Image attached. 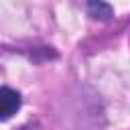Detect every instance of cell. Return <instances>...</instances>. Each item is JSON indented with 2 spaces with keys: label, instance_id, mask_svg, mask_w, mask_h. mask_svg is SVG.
<instances>
[{
  "label": "cell",
  "instance_id": "6da1fadb",
  "mask_svg": "<svg viewBox=\"0 0 130 130\" xmlns=\"http://www.w3.org/2000/svg\"><path fill=\"white\" fill-rule=\"evenodd\" d=\"M18 108H20V93L8 85H2V89H0V120L6 122L12 114H16Z\"/></svg>",
  "mask_w": 130,
  "mask_h": 130
},
{
  "label": "cell",
  "instance_id": "7a4b0ae2",
  "mask_svg": "<svg viewBox=\"0 0 130 130\" xmlns=\"http://www.w3.org/2000/svg\"><path fill=\"white\" fill-rule=\"evenodd\" d=\"M87 12L91 18H98V20H110L114 14L112 6L106 2H87Z\"/></svg>",
  "mask_w": 130,
  "mask_h": 130
}]
</instances>
